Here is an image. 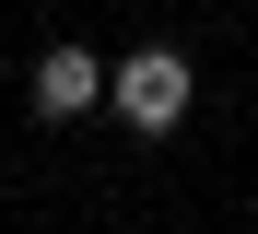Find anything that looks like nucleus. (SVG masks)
I'll list each match as a JSON object with an SVG mask.
<instances>
[{"mask_svg": "<svg viewBox=\"0 0 258 234\" xmlns=\"http://www.w3.org/2000/svg\"><path fill=\"white\" fill-rule=\"evenodd\" d=\"M106 94H117L129 129H176V117H188V59H176V47H141V59H117Z\"/></svg>", "mask_w": 258, "mask_h": 234, "instance_id": "f257e3e1", "label": "nucleus"}, {"mask_svg": "<svg viewBox=\"0 0 258 234\" xmlns=\"http://www.w3.org/2000/svg\"><path fill=\"white\" fill-rule=\"evenodd\" d=\"M106 82H117L106 59H82V47H47V59H35V117H82Z\"/></svg>", "mask_w": 258, "mask_h": 234, "instance_id": "f03ea898", "label": "nucleus"}]
</instances>
